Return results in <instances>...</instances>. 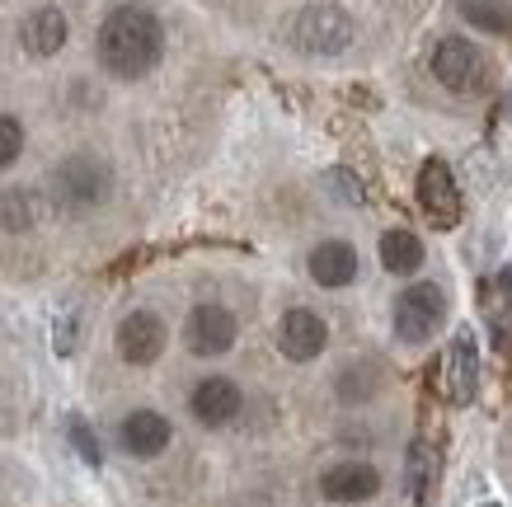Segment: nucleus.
Masks as SVG:
<instances>
[{
    "label": "nucleus",
    "instance_id": "f257e3e1",
    "mask_svg": "<svg viewBox=\"0 0 512 507\" xmlns=\"http://www.w3.org/2000/svg\"><path fill=\"white\" fill-rule=\"evenodd\" d=\"M165 57V24L141 5H118L99 24V62L118 80H141Z\"/></svg>",
    "mask_w": 512,
    "mask_h": 507
},
{
    "label": "nucleus",
    "instance_id": "f03ea898",
    "mask_svg": "<svg viewBox=\"0 0 512 507\" xmlns=\"http://www.w3.org/2000/svg\"><path fill=\"white\" fill-rule=\"evenodd\" d=\"M113 198V169L99 155H66L52 169V202L71 216H85Z\"/></svg>",
    "mask_w": 512,
    "mask_h": 507
},
{
    "label": "nucleus",
    "instance_id": "7ed1b4c3",
    "mask_svg": "<svg viewBox=\"0 0 512 507\" xmlns=\"http://www.w3.org/2000/svg\"><path fill=\"white\" fill-rule=\"evenodd\" d=\"M390 320H395V338L400 343H428V338L442 329L447 320V292L437 287V282H409L400 296H395V310H390Z\"/></svg>",
    "mask_w": 512,
    "mask_h": 507
},
{
    "label": "nucleus",
    "instance_id": "20e7f679",
    "mask_svg": "<svg viewBox=\"0 0 512 507\" xmlns=\"http://www.w3.org/2000/svg\"><path fill=\"white\" fill-rule=\"evenodd\" d=\"M292 43L311 57H339L353 43V15L339 5H306L292 19Z\"/></svg>",
    "mask_w": 512,
    "mask_h": 507
},
{
    "label": "nucleus",
    "instance_id": "39448f33",
    "mask_svg": "<svg viewBox=\"0 0 512 507\" xmlns=\"http://www.w3.org/2000/svg\"><path fill=\"white\" fill-rule=\"evenodd\" d=\"M433 76L456 94H480L489 85V57L470 38H442L433 47Z\"/></svg>",
    "mask_w": 512,
    "mask_h": 507
},
{
    "label": "nucleus",
    "instance_id": "423d86ee",
    "mask_svg": "<svg viewBox=\"0 0 512 507\" xmlns=\"http://www.w3.org/2000/svg\"><path fill=\"white\" fill-rule=\"evenodd\" d=\"M235 338H240V324H235V315L226 306H193L184 320V343L188 353L198 357H221L235 348Z\"/></svg>",
    "mask_w": 512,
    "mask_h": 507
},
{
    "label": "nucleus",
    "instance_id": "0eeeda50",
    "mask_svg": "<svg viewBox=\"0 0 512 507\" xmlns=\"http://www.w3.org/2000/svg\"><path fill=\"white\" fill-rule=\"evenodd\" d=\"M419 207L423 216L433 221L437 231H451L461 221V193H456V179H451L447 160H423L419 169Z\"/></svg>",
    "mask_w": 512,
    "mask_h": 507
},
{
    "label": "nucleus",
    "instance_id": "6e6552de",
    "mask_svg": "<svg viewBox=\"0 0 512 507\" xmlns=\"http://www.w3.org/2000/svg\"><path fill=\"white\" fill-rule=\"evenodd\" d=\"M240 409H245V395L231 376H202L188 395V414L198 418L202 428H226L240 418Z\"/></svg>",
    "mask_w": 512,
    "mask_h": 507
},
{
    "label": "nucleus",
    "instance_id": "1a4fd4ad",
    "mask_svg": "<svg viewBox=\"0 0 512 507\" xmlns=\"http://www.w3.org/2000/svg\"><path fill=\"white\" fill-rule=\"evenodd\" d=\"M165 320H160L156 310H132L123 315L118 324V357H123L127 367H151L160 353H165Z\"/></svg>",
    "mask_w": 512,
    "mask_h": 507
},
{
    "label": "nucleus",
    "instance_id": "9d476101",
    "mask_svg": "<svg viewBox=\"0 0 512 507\" xmlns=\"http://www.w3.org/2000/svg\"><path fill=\"white\" fill-rule=\"evenodd\" d=\"M278 348L287 362H315L329 348V324L306 306H292L278 324Z\"/></svg>",
    "mask_w": 512,
    "mask_h": 507
},
{
    "label": "nucleus",
    "instance_id": "9b49d317",
    "mask_svg": "<svg viewBox=\"0 0 512 507\" xmlns=\"http://www.w3.org/2000/svg\"><path fill=\"white\" fill-rule=\"evenodd\" d=\"M320 493H325L329 503H343V507L372 503L376 493H381V470L372 461H339L320 475Z\"/></svg>",
    "mask_w": 512,
    "mask_h": 507
},
{
    "label": "nucleus",
    "instance_id": "f8f14e48",
    "mask_svg": "<svg viewBox=\"0 0 512 507\" xmlns=\"http://www.w3.org/2000/svg\"><path fill=\"white\" fill-rule=\"evenodd\" d=\"M174 428L170 418L156 414V409H132V414L123 418V428H118V442H123L127 456H137V461H156L160 451L170 446Z\"/></svg>",
    "mask_w": 512,
    "mask_h": 507
},
{
    "label": "nucleus",
    "instance_id": "ddd939ff",
    "mask_svg": "<svg viewBox=\"0 0 512 507\" xmlns=\"http://www.w3.org/2000/svg\"><path fill=\"white\" fill-rule=\"evenodd\" d=\"M306 268H311L315 287H325V292H339V287H348V282L357 277V249L348 245V240H320V245L311 249Z\"/></svg>",
    "mask_w": 512,
    "mask_h": 507
},
{
    "label": "nucleus",
    "instance_id": "4468645a",
    "mask_svg": "<svg viewBox=\"0 0 512 507\" xmlns=\"http://www.w3.org/2000/svg\"><path fill=\"white\" fill-rule=\"evenodd\" d=\"M66 33H71V24H66L62 10H57V5H38V10L24 19L19 43H24L29 57H57V52L66 47Z\"/></svg>",
    "mask_w": 512,
    "mask_h": 507
},
{
    "label": "nucleus",
    "instance_id": "2eb2a0df",
    "mask_svg": "<svg viewBox=\"0 0 512 507\" xmlns=\"http://www.w3.org/2000/svg\"><path fill=\"white\" fill-rule=\"evenodd\" d=\"M423 259H428V249H423V240L414 231H386L381 235V268L395 277H414L423 268Z\"/></svg>",
    "mask_w": 512,
    "mask_h": 507
},
{
    "label": "nucleus",
    "instance_id": "dca6fc26",
    "mask_svg": "<svg viewBox=\"0 0 512 507\" xmlns=\"http://www.w3.org/2000/svg\"><path fill=\"white\" fill-rule=\"evenodd\" d=\"M451 400L456 404H470L475 400V376H480V357H475V343L470 334H456L451 338Z\"/></svg>",
    "mask_w": 512,
    "mask_h": 507
},
{
    "label": "nucleus",
    "instance_id": "f3484780",
    "mask_svg": "<svg viewBox=\"0 0 512 507\" xmlns=\"http://www.w3.org/2000/svg\"><path fill=\"white\" fill-rule=\"evenodd\" d=\"M334 390H339L343 404H367V400H376V390H381V371H376V362H348V367L334 376Z\"/></svg>",
    "mask_w": 512,
    "mask_h": 507
},
{
    "label": "nucleus",
    "instance_id": "a211bd4d",
    "mask_svg": "<svg viewBox=\"0 0 512 507\" xmlns=\"http://www.w3.org/2000/svg\"><path fill=\"white\" fill-rule=\"evenodd\" d=\"M456 15L475 24L484 33H498V38H508L512 33V5L508 0H456Z\"/></svg>",
    "mask_w": 512,
    "mask_h": 507
},
{
    "label": "nucleus",
    "instance_id": "6ab92c4d",
    "mask_svg": "<svg viewBox=\"0 0 512 507\" xmlns=\"http://www.w3.org/2000/svg\"><path fill=\"white\" fill-rule=\"evenodd\" d=\"M38 226V198H33L29 188H5L0 193V231H33Z\"/></svg>",
    "mask_w": 512,
    "mask_h": 507
},
{
    "label": "nucleus",
    "instance_id": "aec40b11",
    "mask_svg": "<svg viewBox=\"0 0 512 507\" xmlns=\"http://www.w3.org/2000/svg\"><path fill=\"white\" fill-rule=\"evenodd\" d=\"M409 493H414V503H428V493H433V446L428 442L409 446Z\"/></svg>",
    "mask_w": 512,
    "mask_h": 507
},
{
    "label": "nucleus",
    "instance_id": "412c9836",
    "mask_svg": "<svg viewBox=\"0 0 512 507\" xmlns=\"http://www.w3.org/2000/svg\"><path fill=\"white\" fill-rule=\"evenodd\" d=\"M19 151H24V127H19V118L0 113V169L15 165Z\"/></svg>",
    "mask_w": 512,
    "mask_h": 507
},
{
    "label": "nucleus",
    "instance_id": "4be33fe9",
    "mask_svg": "<svg viewBox=\"0 0 512 507\" xmlns=\"http://www.w3.org/2000/svg\"><path fill=\"white\" fill-rule=\"evenodd\" d=\"M71 446H76L90 465L104 461V456H99V442H94V432H90V423H85V418H71Z\"/></svg>",
    "mask_w": 512,
    "mask_h": 507
},
{
    "label": "nucleus",
    "instance_id": "5701e85b",
    "mask_svg": "<svg viewBox=\"0 0 512 507\" xmlns=\"http://www.w3.org/2000/svg\"><path fill=\"white\" fill-rule=\"evenodd\" d=\"M76 334H80V320H76V315H62V320H57V329H52V348H57L62 357H71V353H76Z\"/></svg>",
    "mask_w": 512,
    "mask_h": 507
},
{
    "label": "nucleus",
    "instance_id": "b1692460",
    "mask_svg": "<svg viewBox=\"0 0 512 507\" xmlns=\"http://www.w3.org/2000/svg\"><path fill=\"white\" fill-rule=\"evenodd\" d=\"M494 296H503V301H512V263L503 268V273L494 277Z\"/></svg>",
    "mask_w": 512,
    "mask_h": 507
}]
</instances>
